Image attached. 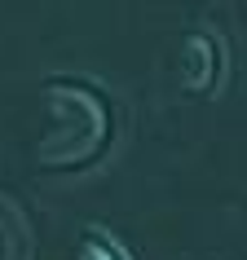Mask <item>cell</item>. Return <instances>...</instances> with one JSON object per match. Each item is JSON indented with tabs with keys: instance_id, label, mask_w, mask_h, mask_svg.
Segmentation results:
<instances>
[{
	"instance_id": "3957f363",
	"label": "cell",
	"mask_w": 247,
	"mask_h": 260,
	"mask_svg": "<svg viewBox=\"0 0 247 260\" xmlns=\"http://www.w3.org/2000/svg\"><path fill=\"white\" fill-rule=\"evenodd\" d=\"M75 260H128V256H123L115 243H106L102 234H84V243H80V251H75Z\"/></svg>"
},
{
	"instance_id": "7a4b0ae2",
	"label": "cell",
	"mask_w": 247,
	"mask_h": 260,
	"mask_svg": "<svg viewBox=\"0 0 247 260\" xmlns=\"http://www.w3.org/2000/svg\"><path fill=\"white\" fill-rule=\"evenodd\" d=\"M217 80V44L207 36H186V62H181V84L194 93H207Z\"/></svg>"
},
{
	"instance_id": "6da1fadb",
	"label": "cell",
	"mask_w": 247,
	"mask_h": 260,
	"mask_svg": "<svg viewBox=\"0 0 247 260\" xmlns=\"http://www.w3.org/2000/svg\"><path fill=\"white\" fill-rule=\"evenodd\" d=\"M44 106L53 115L49 133L36 146V159L44 168H84L106 150L110 141V110L106 102L75 80H49L44 84Z\"/></svg>"
}]
</instances>
